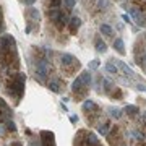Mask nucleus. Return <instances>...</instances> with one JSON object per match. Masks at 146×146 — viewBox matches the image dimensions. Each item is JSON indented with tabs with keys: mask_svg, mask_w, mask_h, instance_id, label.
Returning a JSON list of instances; mask_svg holds the SVG:
<instances>
[{
	"mask_svg": "<svg viewBox=\"0 0 146 146\" xmlns=\"http://www.w3.org/2000/svg\"><path fill=\"white\" fill-rule=\"evenodd\" d=\"M20 68V57H18V49L16 41L11 34L0 36V70L3 73H13Z\"/></svg>",
	"mask_w": 146,
	"mask_h": 146,
	"instance_id": "f257e3e1",
	"label": "nucleus"
},
{
	"mask_svg": "<svg viewBox=\"0 0 146 146\" xmlns=\"http://www.w3.org/2000/svg\"><path fill=\"white\" fill-rule=\"evenodd\" d=\"M25 83H26V75L25 73H13L8 80V83L5 86V93L11 98V101L15 102V106L20 104V101L23 99L25 94Z\"/></svg>",
	"mask_w": 146,
	"mask_h": 146,
	"instance_id": "f03ea898",
	"label": "nucleus"
},
{
	"mask_svg": "<svg viewBox=\"0 0 146 146\" xmlns=\"http://www.w3.org/2000/svg\"><path fill=\"white\" fill-rule=\"evenodd\" d=\"M94 80L91 76V72L89 70H83V72L78 75V78L73 81L72 84V93H73V98L76 101H81L88 96V89L93 86Z\"/></svg>",
	"mask_w": 146,
	"mask_h": 146,
	"instance_id": "7ed1b4c3",
	"label": "nucleus"
},
{
	"mask_svg": "<svg viewBox=\"0 0 146 146\" xmlns=\"http://www.w3.org/2000/svg\"><path fill=\"white\" fill-rule=\"evenodd\" d=\"M60 62H62L65 75H68V76L75 75L76 70H80V67H81L80 60L75 57V55H72V54H62V55H60Z\"/></svg>",
	"mask_w": 146,
	"mask_h": 146,
	"instance_id": "20e7f679",
	"label": "nucleus"
},
{
	"mask_svg": "<svg viewBox=\"0 0 146 146\" xmlns=\"http://www.w3.org/2000/svg\"><path fill=\"white\" fill-rule=\"evenodd\" d=\"M75 146H102L98 140V136L88 130L78 131V135L75 136Z\"/></svg>",
	"mask_w": 146,
	"mask_h": 146,
	"instance_id": "39448f33",
	"label": "nucleus"
},
{
	"mask_svg": "<svg viewBox=\"0 0 146 146\" xmlns=\"http://www.w3.org/2000/svg\"><path fill=\"white\" fill-rule=\"evenodd\" d=\"M107 141L110 143V146H127L128 143H127L125 140V135L120 131L119 127H110L109 133H107Z\"/></svg>",
	"mask_w": 146,
	"mask_h": 146,
	"instance_id": "423d86ee",
	"label": "nucleus"
},
{
	"mask_svg": "<svg viewBox=\"0 0 146 146\" xmlns=\"http://www.w3.org/2000/svg\"><path fill=\"white\" fill-rule=\"evenodd\" d=\"M25 18H26V29H25V33L29 34V33L39 25V21H41V13H39V10H36V8H29V10H26V13H25Z\"/></svg>",
	"mask_w": 146,
	"mask_h": 146,
	"instance_id": "0eeeda50",
	"label": "nucleus"
},
{
	"mask_svg": "<svg viewBox=\"0 0 146 146\" xmlns=\"http://www.w3.org/2000/svg\"><path fill=\"white\" fill-rule=\"evenodd\" d=\"M133 55H135V60H136V63L140 65L141 68H145L146 70V49H145V46H143V42L141 41H138L135 44V47H133Z\"/></svg>",
	"mask_w": 146,
	"mask_h": 146,
	"instance_id": "6e6552de",
	"label": "nucleus"
},
{
	"mask_svg": "<svg viewBox=\"0 0 146 146\" xmlns=\"http://www.w3.org/2000/svg\"><path fill=\"white\" fill-rule=\"evenodd\" d=\"M37 138H39V145L41 146H57L55 145V135L49 130H41Z\"/></svg>",
	"mask_w": 146,
	"mask_h": 146,
	"instance_id": "1a4fd4ad",
	"label": "nucleus"
},
{
	"mask_svg": "<svg viewBox=\"0 0 146 146\" xmlns=\"http://www.w3.org/2000/svg\"><path fill=\"white\" fill-rule=\"evenodd\" d=\"M13 119V110L5 101L0 98V123H5L7 120Z\"/></svg>",
	"mask_w": 146,
	"mask_h": 146,
	"instance_id": "9d476101",
	"label": "nucleus"
},
{
	"mask_svg": "<svg viewBox=\"0 0 146 146\" xmlns=\"http://www.w3.org/2000/svg\"><path fill=\"white\" fill-rule=\"evenodd\" d=\"M68 21H70V20H68V11H63V10H60L57 15L52 18V23L58 28V29H62V28L67 26Z\"/></svg>",
	"mask_w": 146,
	"mask_h": 146,
	"instance_id": "9b49d317",
	"label": "nucleus"
},
{
	"mask_svg": "<svg viewBox=\"0 0 146 146\" xmlns=\"http://www.w3.org/2000/svg\"><path fill=\"white\" fill-rule=\"evenodd\" d=\"M81 109H83L84 114H88V115H91V114H99V112H101L99 106L96 104L94 101H91V99L84 101V104L81 106Z\"/></svg>",
	"mask_w": 146,
	"mask_h": 146,
	"instance_id": "f8f14e48",
	"label": "nucleus"
},
{
	"mask_svg": "<svg viewBox=\"0 0 146 146\" xmlns=\"http://www.w3.org/2000/svg\"><path fill=\"white\" fill-rule=\"evenodd\" d=\"M115 65H117V68H119V72L123 73V76H127V78H130V76H131V78H138L135 73H133V70H131V68L128 67L125 62H122V60H117V62H115Z\"/></svg>",
	"mask_w": 146,
	"mask_h": 146,
	"instance_id": "ddd939ff",
	"label": "nucleus"
},
{
	"mask_svg": "<svg viewBox=\"0 0 146 146\" xmlns=\"http://www.w3.org/2000/svg\"><path fill=\"white\" fill-rule=\"evenodd\" d=\"M47 86H49V89H50L52 93L60 94V93H62V86H63V80L54 76V78H50V81L47 83Z\"/></svg>",
	"mask_w": 146,
	"mask_h": 146,
	"instance_id": "4468645a",
	"label": "nucleus"
},
{
	"mask_svg": "<svg viewBox=\"0 0 146 146\" xmlns=\"http://www.w3.org/2000/svg\"><path fill=\"white\" fill-rule=\"evenodd\" d=\"M67 26H68V29H70V34H76L80 26H81V20H80L78 16H72Z\"/></svg>",
	"mask_w": 146,
	"mask_h": 146,
	"instance_id": "2eb2a0df",
	"label": "nucleus"
},
{
	"mask_svg": "<svg viewBox=\"0 0 146 146\" xmlns=\"http://www.w3.org/2000/svg\"><path fill=\"white\" fill-rule=\"evenodd\" d=\"M94 49L98 54H106L107 52V44L104 42V39L101 36H96L94 37Z\"/></svg>",
	"mask_w": 146,
	"mask_h": 146,
	"instance_id": "dca6fc26",
	"label": "nucleus"
},
{
	"mask_svg": "<svg viewBox=\"0 0 146 146\" xmlns=\"http://www.w3.org/2000/svg\"><path fill=\"white\" fill-rule=\"evenodd\" d=\"M114 88H115L114 81H110L109 78H104V76H102V93H106L109 96V94L114 91Z\"/></svg>",
	"mask_w": 146,
	"mask_h": 146,
	"instance_id": "f3484780",
	"label": "nucleus"
},
{
	"mask_svg": "<svg viewBox=\"0 0 146 146\" xmlns=\"http://www.w3.org/2000/svg\"><path fill=\"white\" fill-rule=\"evenodd\" d=\"M123 112H125L128 117L135 119V117H138V115H140V107H138V106H127L125 109H123Z\"/></svg>",
	"mask_w": 146,
	"mask_h": 146,
	"instance_id": "a211bd4d",
	"label": "nucleus"
},
{
	"mask_svg": "<svg viewBox=\"0 0 146 146\" xmlns=\"http://www.w3.org/2000/svg\"><path fill=\"white\" fill-rule=\"evenodd\" d=\"M114 49L117 50V52L120 54V55H125V44H123V39L122 37H117L114 41Z\"/></svg>",
	"mask_w": 146,
	"mask_h": 146,
	"instance_id": "6ab92c4d",
	"label": "nucleus"
},
{
	"mask_svg": "<svg viewBox=\"0 0 146 146\" xmlns=\"http://www.w3.org/2000/svg\"><path fill=\"white\" fill-rule=\"evenodd\" d=\"M107 114H109L112 119L119 120L120 117H122V110H120L119 107H107Z\"/></svg>",
	"mask_w": 146,
	"mask_h": 146,
	"instance_id": "aec40b11",
	"label": "nucleus"
},
{
	"mask_svg": "<svg viewBox=\"0 0 146 146\" xmlns=\"http://www.w3.org/2000/svg\"><path fill=\"white\" fill-rule=\"evenodd\" d=\"M101 33H102V34H104V36H107V37H112L114 36V29H112V26H110V25H101Z\"/></svg>",
	"mask_w": 146,
	"mask_h": 146,
	"instance_id": "412c9836",
	"label": "nucleus"
},
{
	"mask_svg": "<svg viewBox=\"0 0 146 146\" xmlns=\"http://www.w3.org/2000/svg\"><path fill=\"white\" fill-rule=\"evenodd\" d=\"M109 98L110 99H123V93H122L119 88H114V91L109 94Z\"/></svg>",
	"mask_w": 146,
	"mask_h": 146,
	"instance_id": "4be33fe9",
	"label": "nucleus"
},
{
	"mask_svg": "<svg viewBox=\"0 0 146 146\" xmlns=\"http://www.w3.org/2000/svg\"><path fill=\"white\" fill-rule=\"evenodd\" d=\"M106 70H107V73H110V75H119V68H117V65H112V62L106 63Z\"/></svg>",
	"mask_w": 146,
	"mask_h": 146,
	"instance_id": "5701e85b",
	"label": "nucleus"
},
{
	"mask_svg": "<svg viewBox=\"0 0 146 146\" xmlns=\"http://www.w3.org/2000/svg\"><path fill=\"white\" fill-rule=\"evenodd\" d=\"M5 128H7V131H11V133H15L16 131V123L13 122V119H10V120H7L5 122Z\"/></svg>",
	"mask_w": 146,
	"mask_h": 146,
	"instance_id": "b1692460",
	"label": "nucleus"
},
{
	"mask_svg": "<svg viewBox=\"0 0 146 146\" xmlns=\"http://www.w3.org/2000/svg\"><path fill=\"white\" fill-rule=\"evenodd\" d=\"M63 5H65V8H67V11L73 10L75 8V3H76V0H62Z\"/></svg>",
	"mask_w": 146,
	"mask_h": 146,
	"instance_id": "393cba45",
	"label": "nucleus"
},
{
	"mask_svg": "<svg viewBox=\"0 0 146 146\" xmlns=\"http://www.w3.org/2000/svg\"><path fill=\"white\" fill-rule=\"evenodd\" d=\"M99 65H101V62L98 60V58H94V60H91V62H89V65H88L89 72H93V70H98V68H99Z\"/></svg>",
	"mask_w": 146,
	"mask_h": 146,
	"instance_id": "a878e982",
	"label": "nucleus"
},
{
	"mask_svg": "<svg viewBox=\"0 0 146 146\" xmlns=\"http://www.w3.org/2000/svg\"><path fill=\"white\" fill-rule=\"evenodd\" d=\"M62 0H50V10H60Z\"/></svg>",
	"mask_w": 146,
	"mask_h": 146,
	"instance_id": "bb28decb",
	"label": "nucleus"
},
{
	"mask_svg": "<svg viewBox=\"0 0 146 146\" xmlns=\"http://www.w3.org/2000/svg\"><path fill=\"white\" fill-rule=\"evenodd\" d=\"M110 3H109V0H99V8L102 10V8H109Z\"/></svg>",
	"mask_w": 146,
	"mask_h": 146,
	"instance_id": "cd10ccee",
	"label": "nucleus"
},
{
	"mask_svg": "<svg viewBox=\"0 0 146 146\" xmlns=\"http://www.w3.org/2000/svg\"><path fill=\"white\" fill-rule=\"evenodd\" d=\"M29 146H41V145H39V141H37L34 136H31V140H29Z\"/></svg>",
	"mask_w": 146,
	"mask_h": 146,
	"instance_id": "c85d7f7f",
	"label": "nucleus"
},
{
	"mask_svg": "<svg viewBox=\"0 0 146 146\" xmlns=\"http://www.w3.org/2000/svg\"><path fill=\"white\" fill-rule=\"evenodd\" d=\"M136 89H140V91H143V93H146V84H141V83H138V84H136Z\"/></svg>",
	"mask_w": 146,
	"mask_h": 146,
	"instance_id": "c756f323",
	"label": "nucleus"
},
{
	"mask_svg": "<svg viewBox=\"0 0 146 146\" xmlns=\"http://www.w3.org/2000/svg\"><path fill=\"white\" fill-rule=\"evenodd\" d=\"M70 122H72L73 125H75V123L78 122V115H70Z\"/></svg>",
	"mask_w": 146,
	"mask_h": 146,
	"instance_id": "7c9ffc66",
	"label": "nucleus"
},
{
	"mask_svg": "<svg viewBox=\"0 0 146 146\" xmlns=\"http://www.w3.org/2000/svg\"><path fill=\"white\" fill-rule=\"evenodd\" d=\"M20 2H21V3H25V5H33L36 0H20Z\"/></svg>",
	"mask_w": 146,
	"mask_h": 146,
	"instance_id": "2f4dec72",
	"label": "nucleus"
},
{
	"mask_svg": "<svg viewBox=\"0 0 146 146\" xmlns=\"http://www.w3.org/2000/svg\"><path fill=\"white\" fill-rule=\"evenodd\" d=\"M7 131V128H5V123H0V135H3Z\"/></svg>",
	"mask_w": 146,
	"mask_h": 146,
	"instance_id": "473e14b6",
	"label": "nucleus"
},
{
	"mask_svg": "<svg viewBox=\"0 0 146 146\" xmlns=\"http://www.w3.org/2000/svg\"><path fill=\"white\" fill-rule=\"evenodd\" d=\"M5 23H2V25H0V36H2V33H3V31H5Z\"/></svg>",
	"mask_w": 146,
	"mask_h": 146,
	"instance_id": "72a5a7b5",
	"label": "nucleus"
},
{
	"mask_svg": "<svg viewBox=\"0 0 146 146\" xmlns=\"http://www.w3.org/2000/svg\"><path fill=\"white\" fill-rule=\"evenodd\" d=\"M2 23H5V21H3V13H2V7H0V25Z\"/></svg>",
	"mask_w": 146,
	"mask_h": 146,
	"instance_id": "f704fd0d",
	"label": "nucleus"
},
{
	"mask_svg": "<svg viewBox=\"0 0 146 146\" xmlns=\"http://www.w3.org/2000/svg\"><path fill=\"white\" fill-rule=\"evenodd\" d=\"M11 146H23V143H20V141H13Z\"/></svg>",
	"mask_w": 146,
	"mask_h": 146,
	"instance_id": "c9c22d12",
	"label": "nucleus"
}]
</instances>
